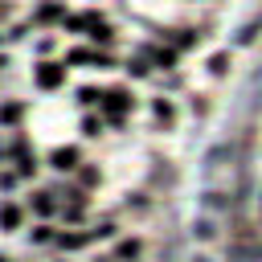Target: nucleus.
<instances>
[{
  "instance_id": "nucleus-1",
  "label": "nucleus",
  "mask_w": 262,
  "mask_h": 262,
  "mask_svg": "<svg viewBox=\"0 0 262 262\" xmlns=\"http://www.w3.org/2000/svg\"><path fill=\"white\" fill-rule=\"evenodd\" d=\"M37 82H41L45 90H53V86H61V82H66V66H57V61H45V66L37 70Z\"/></svg>"
},
{
  "instance_id": "nucleus-2",
  "label": "nucleus",
  "mask_w": 262,
  "mask_h": 262,
  "mask_svg": "<svg viewBox=\"0 0 262 262\" xmlns=\"http://www.w3.org/2000/svg\"><path fill=\"white\" fill-rule=\"evenodd\" d=\"M102 111L119 119L123 111H131V94H127V90H111V94H102Z\"/></svg>"
},
{
  "instance_id": "nucleus-3",
  "label": "nucleus",
  "mask_w": 262,
  "mask_h": 262,
  "mask_svg": "<svg viewBox=\"0 0 262 262\" xmlns=\"http://www.w3.org/2000/svg\"><path fill=\"white\" fill-rule=\"evenodd\" d=\"M70 61H82V66H98V70H106V66H111V57H106V53H94V49H74V53H70Z\"/></svg>"
},
{
  "instance_id": "nucleus-4",
  "label": "nucleus",
  "mask_w": 262,
  "mask_h": 262,
  "mask_svg": "<svg viewBox=\"0 0 262 262\" xmlns=\"http://www.w3.org/2000/svg\"><path fill=\"white\" fill-rule=\"evenodd\" d=\"M53 168H61V172L78 168V147H57L53 151Z\"/></svg>"
},
{
  "instance_id": "nucleus-5",
  "label": "nucleus",
  "mask_w": 262,
  "mask_h": 262,
  "mask_svg": "<svg viewBox=\"0 0 262 262\" xmlns=\"http://www.w3.org/2000/svg\"><path fill=\"white\" fill-rule=\"evenodd\" d=\"M0 225H4V229H16V225H20V209H16V205H0Z\"/></svg>"
},
{
  "instance_id": "nucleus-6",
  "label": "nucleus",
  "mask_w": 262,
  "mask_h": 262,
  "mask_svg": "<svg viewBox=\"0 0 262 262\" xmlns=\"http://www.w3.org/2000/svg\"><path fill=\"white\" fill-rule=\"evenodd\" d=\"M33 209L37 213H53V192H37L33 196Z\"/></svg>"
},
{
  "instance_id": "nucleus-7",
  "label": "nucleus",
  "mask_w": 262,
  "mask_h": 262,
  "mask_svg": "<svg viewBox=\"0 0 262 262\" xmlns=\"http://www.w3.org/2000/svg\"><path fill=\"white\" fill-rule=\"evenodd\" d=\"M156 119L172 123V102H168V98H156Z\"/></svg>"
},
{
  "instance_id": "nucleus-8",
  "label": "nucleus",
  "mask_w": 262,
  "mask_h": 262,
  "mask_svg": "<svg viewBox=\"0 0 262 262\" xmlns=\"http://www.w3.org/2000/svg\"><path fill=\"white\" fill-rule=\"evenodd\" d=\"M16 119H20V106H16V102H8V106L0 111V123H16Z\"/></svg>"
},
{
  "instance_id": "nucleus-9",
  "label": "nucleus",
  "mask_w": 262,
  "mask_h": 262,
  "mask_svg": "<svg viewBox=\"0 0 262 262\" xmlns=\"http://www.w3.org/2000/svg\"><path fill=\"white\" fill-rule=\"evenodd\" d=\"M209 66H213V74H225V66H229V53H217Z\"/></svg>"
},
{
  "instance_id": "nucleus-10",
  "label": "nucleus",
  "mask_w": 262,
  "mask_h": 262,
  "mask_svg": "<svg viewBox=\"0 0 262 262\" xmlns=\"http://www.w3.org/2000/svg\"><path fill=\"white\" fill-rule=\"evenodd\" d=\"M82 131H86V135H98V131H102V119H86Z\"/></svg>"
},
{
  "instance_id": "nucleus-11",
  "label": "nucleus",
  "mask_w": 262,
  "mask_h": 262,
  "mask_svg": "<svg viewBox=\"0 0 262 262\" xmlns=\"http://www.w3.org/2000/svg\"><path fill=\"white\" fill-rule=\"evenodd\" d=\"M119 254H123V258H135V254H139V242H123V250H119Z\"/></svg>"
},
{
  "instance_id": "nucleus-12",
  "label": "nucleus",
  "mask_w": 262,
  "mask_h": 262,
  "mask_svg": "<svg viewBox=\"0 0 262 262\" xmlns=\"http://www.w3.org/2000/svg\"><path fill=\"white\" fill-rule=\"evenodd\" d=\"M127 70H131V74H135V78H143V74H147V61H131V66H127Z\"/></svg>"
},
{
  "instance_id": "nucleus-13",
  "label": "nucleus",
  "mask_w": 262,
  "mask_h": 262,
  "mask_svg": "<svg viewBox=\"0 0 262 262\" xmlns=\"http://www.w3.org/2000/svg\"><path fill=\"white\" fill-rule=\"evenodd\" d=\"M0 262H8V258H0Z\"/></svg>"
}]
</instances>
